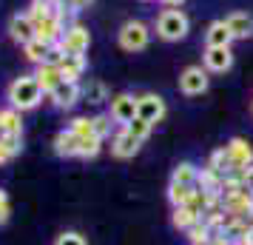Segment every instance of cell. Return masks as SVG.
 <instances>
[{
  "instance_id": "14",
  "label": "cell",
  "mask_w": 253,
  "mask_h": 245,
  "mask_svg": "<svg viewBox=\"0 0 253 245\" xmlns=\"http://www.w3.org/2000/svg\"><path fill=\"white\" fill-rule=\"evenodd\" d=\"M225 23H228L233 40H251V37H253V14H248V12H230L228 17H225Z\"/></svg>"
},
{
  "instance_id": "31",
  "label": "cell",
  "mask_w": 253,
  "mask_h": 245,
  "mask_svg": "<svg viewBox=\"0 0 253 245\" xmlns=\"http://www.w3.org/2000/svg\"><path fill=\"white\" fill-rule=\"evenodd\" d=\"M26 14L35 20V26L40 23V20H46L48 14H51V3H43V0H32V6L26 9Z\"/></svg>"
},
{
  "instance_id": "13",
  "label": "cell",
  "mask_w": 253,
  "mask_h": 245,
  "mask_svg": "<svg viewBox=\"0 0 253 245\" xmlns=\"http://www.w3.org/2000/svg\"><path fill=\"white\" fill-rule=\"evenodd\" d=\"M63 32H66V23H63V20H60L54 12L48 14L46 20H40V23L35 26V37H40V40H43V43H48V46L60 43Z\"/></svg>"
},
{
  "instance_id": "8",
  "label": "cell",
  "mask_w": 253,
  "mask_h": 245,
  "mask_svg": "<svg viewBox=\"0 0 253 245\" xmlns=\"http://www.w3.org/2000/svg\"><path fill=\"white\" fill-rule=\"evenodd\" d=\"M48 103L54 105V108H60V111H71L74 105L83 100V89H80V83H60L54 92H48Z\"/></svg>"
},
{
  "instance_id": "20",
  "label": "cell",
  "mask_w": 253,
  "mask_h": 245,
  "mask_svg": "<svg viewBox=\"0 0 253 245\" xmlns=\"http://www.w3.org/2000/svg\"><path fill=\"white\" fill-rule=\"evenodd\" d=\"M196 180H199V168L194 163H179L173 168L171 174V183L173 186H188V188H196Z\"/></svg>"
},
{
  "instance_id": "32",
  "label": "cell",
  "mask_w": 253,
  "mask_h": 245,
  "mask_svg": "<svg viewBox=\"0 0 253 245\" xmlns=\"http://www.w3.org/2000/svg\"><path fill=\"white\" fill-rule=\"evenodd\" d=\"M51 245H88V240L80 231H63V234H57V240Z\"/></svg>"
},
{
  "instance_id": "9",
  "label": "cell",
  "mask_w": 253,
  "mask_h": 245,
  "mask_svg": "<svg viewBox=\"0 0 253 245\" xmlns=\"http://www.w3.org/2000/svg\"><path fill=\"white\" fill-rule=\"evenodd\" d=\"M202 66L211 74H225V71H230L233 69V51H230V46H205Z\"/></svg>"
},
{
  "instance_id": "28",
  "label": "cell",
  "mask_w": 253,
  "mask_h": 245,
  "mask_svg": "<svg viewBox=\"0 0 253 245\" xmlns=\"http://www.w3.org/2000/svg\"><path fill=\"white\" fill-rule=\"evenodd\" d=\"M196 188H188V186H168V199H171V205L176 208V205H188V199H191V194H194Z\"/></svg>"
},
{
  "instance_id": "40",
  "label": "cell",
  "mask_w": 253,
  "mask_h": 245,
  "mask_svg": "<svg viewBox=\"0 0 253 245\" xmlns=\"http://www.w3.org/2000/svg\"><path fill=\"white\" fill-rule=\"evenodd\" d=\"M205 245H211V243H205Z\"/></svg>"
},
{
  "instance_id": "3",
  "label": "cell",
  "mask_w": 253,
  "mask_h": 245,
  "mask_svg": "<svg viewBox=\"0 0 253 245\" xmlns=\"http://www.w3.org/2000/svg\"><path fill=\"white\" fill-rule=\"evenodd\" d=\"M117 43L123 51H142V49H148L151 43V29L142 20H126V23L120 26V32H117Z\"/></svg>"
},
{
  "instance_id": "27",
  "label": "cell",
  "mask_w": 253,
  "mask_h": 245,
  "mask_svg": "<svg viewBox=\"0 0 253 245\" xmlns=\"http://www.w3.org/2000/svg\"><path fill=\"white\" fill-rule=\"evenodd\" d=\"M100 151H103V140H100V137H83L80 148H77V157H83V160H94Z\"/></svg>"
},
{
  "instance_id": "36",
  "label": "cell",
  "mask_w": 253,
  "mask_h": 245,
  "mask_svg": "<svg viewBox=\"0 0 253 245\" xmlns=\"http://www.w3.org/2000/svg\"><path fill=\"white\" fill-rule=\"evenodd\" d=\"M157 3H162L165 9H179V6H182L185 0H157Z\"/></svg>"
},
{
  "instance_id": "19",
  "label": "cell",
  "mask_w": 253,
  "mask_h": 245,
  "mask_svg": "<svg viewBox=\"0 0 253 245\" xmlns=\"http://www.w3.org/2000/svg\"><path fill=\"white\" fill-rule=\"evenodd\" d=\"M0 134H23V120L17 108H0Z\"/></svg>"
},
{
  "instance_id": "16",
  "label": "cell",
  "mask_w": 253,
  "mask_h": 245,
  "mask_svg": "<svg viewBox=\"0 0 253 245\" xmlns=\"http://www.w3.org/2000/svg\"><path fill=\"white\" fill-rule=\"evenodd\" d=\"M35 80H37V86L43 89V94H48V92H54L60 83H63V74H60L57 66H51V63H40V66L35 69Z\"/></svg>"
},
{
  "instance_id": "5",
  "label": "cell",
  "mask_w": 253,
  "mask_h": 245,
  "mask_svg": "<svg viewBox=\"0 0 253 245\" xmlns=\"http://www.w3.org/2000/svg\"><path fill=\"white\" fill-rule=\"evenodd\" d=\"M54 46H60L63 54H85L88 46H91V35H88V29L83 23H74L63 32L60 43H54Z\"/></svg>"
},
{
  "instance_id": "2",
  "label": "cell",
  "mask_w": 253,
  "mask_h": 245,
  "mask_svg": "<svg viewBox=\"0 0 253 245\" xmlns=\"http://www.w3.org/2000/svg\"><path fill=\"white\" fill-rule=\"evenodd\" d=\"M154 29H157V37L165 40V43H176V40H185L188 32H191V17L182 12V9H162L154 20Z\"/></svg>"
},
{
  "instance_id": "25",
  "label": "cell",
  "mask_w": 253,
  "mask_h": 245,
  "mask_svg": "<svg viewBox=\"0 0 253 245\" xmlns=\"http://www.w3.org/2000/svg\"><path fill=\"white\" fill-rule=\"evenodd\" d=\"M185 234H188V243H191V245H205V243L213 240V234H216V231H213L205 220H199V222H194Z\"/></svg>"
},
{
  "instance_id": "11",
  "label": "cell",
  "mask_w": 253,
  "mask_h": 245,
  "mask_svg": "<svg viewBox=\"0 0 253 245\" xmlns=\"http://www.w3.org/2000/svg\"><path fill=\"white\" fill-rule=\"evenodd\" d=\"M225 151H228L230 163H233V168H236V171H248V168L253 165V146L248 140H242V137L228 140Z\"/></svg>"
},
{
  "instance_id": "7",
  "label": "cell",
  "mask_w": 253,
  "mask_h": 245,
  "mask_svg": "<svg viewBox=\"0 0 253 245\" xmlns=\"http://www.w3.org/2000/svg\"><path fill=\"white\" fill-rule=\"evenodd\" d=\"M108 114L117 126H128L134 117H137V97L128 92H120L108 100Z\"/></svg>"
},
{
  "instance_id": "18",
  "label": "cell",
  "mask_w": 253,
  "mask_h": 245,
  "mask_svg": "<svg viewBox=\"0 0 253 245\" xmlns=\"http://www.w3.org/2000/svg\"><path fill=\"white\" fill-rule=\"evenodd\" d=\"M77 148H80V137H74L69 129L54 134V154L57 157H77Z\"/></svg>"
},
{
  "instance_id": "21",
  "label": "cell",
  "mask_w": 253,
  "mask_h": 245,
  "mask_svg": "<svg viewBox=\"0 0 253 245\" xmlns=\"http://www.w3.org/2000/svg\"><path fill=\"white\" fill-rule=\"evenodd\" d=\"M80 89H83V100L91 103V105H103V103L111 100V97H108V89H105V83H100V80H88L85 86H80Z\"/></svg>"
},
{
  "instance_id": "17",
  "label": "cell",
  "mask_w": 253,
  "mask_h": 245,
  "mask_svg": "<svg viewBox=\"0 0 253 245\" xmlns=\"http://www.w3.org/2000/svg\"><path fill=\"white\" fill-rule=\"evenodd\" d=\"M230 43H233V35L225 20H213L205 29V46H230Z\"/></svg>"
},
{
  "instance_id": "15",
  "label": "cell",
  "mask_w": 253,
  "mask_h": 245,
  "mask_svg": "<svg viewBox=\"0 0 253 245\" xmlns=\"http://www.w3.org/2000/svg\"><path fill=\"white\" fill-rule=\"evenodd\" d=\"M57 69L66 83H80L83 71H85V54H63Z\"/></svg>"
},
{
  "instance_id": "1",
  "label": "cell",
  "mask_w": 253,
  "mask_h": 245,
  "mask_svg": "<svg viewBox=\"0 0 253 245\" xmlns=\"http://www.w3.org/2000/svg\"><path fill=\"white\" fill-rule=\"evenodd\" d=\"M43 89L37 86L35 74H20L17 80L9 83V89H6V100H9V105L12 108H17L20 114L23 111H32V108H37V105L43 103Z\"/></svg>"
},
{
  "instance_id": "24",
  "label": "cell",
  "mask_w": 253,
  "mask_h": 245,
  "mask_svg": "<svg viewBox=\"0 0 253 245\" xmlns=\"http://www.w3.org/2000/svg\"><path fill=\"white\" fill-rule=\"evenodd\" d=\"M202 217L196 214L194 208H188V205H176L171 214V222H173V228H179V231H188L194 222H199Z\"/></svg>"
},
{
  "instance_id": "12",
  "label": "cell",
  "mask_w": 253,
  "mask_h": 245,
  "mask_svg": "<svg viewBox=\"0 0 253 245\" xmlns=\"http://www.w3.org/2000/svg\"><path fill=\"white\" fill-rule=\"evenodd\" d=\"M9 37H12L14 43H20L26 46L29 40H35V20L29 17V14H12L9 17Z\"/></svg>"
},
{
  "instance_id": "35",
  "label": "cell",
  "mask_w": 253,
  "mask_h": 245,
  "mask_svg": "<svg viewBox=\"0 0 253 245\" xmlns=\"http://www.w3.org/2000/svg\"><path fill=\"white\" fill-rule=\"evenodd\" d=\"M66 3H69L71 9H77V12H83V9H88V6H91L94 0H66Z\"/></svg>"
},
{
  "instance_id": "10",
  "label": "cell",
  "mask_w": 253,
  "mask_h": 245,
  "mask_svg": "<svg viewBox=\"0 0 253 245\" xmlns=\"http://www.w3.org/2000/svg\"><path fill=\"white\" fill-rule=\"evenodd\" d=\"M139 146H142V143H139L126 126H120V129L114 131V137H111V157H117V160H131V157H137Z\"/></svg>"
},
{
  "instance_id": "29",
  "label": "cell",
  "mask_w": 253,
  "mask_h": 245,
  "mask_svg": "<svg viewBox=\"0 0 253 245\" xmlns=\"http://www.w3.org/2000/svg\"><path fill=\"white\" fill-rule=\"evenodd\" d=\"M126 129L131 131V134H134V137H137L139 143H145V140H148V137H151V131H154V126H151V123H145L142 117H134V120L128 123Z\"/></svg>"
},
{
  "instance_id": "37",
  "label": "cell",
  "mask_w": 253,
  "mask_h": 245,
  "mask_svg": "<svg viewBox=\"0 0 253 245\" xmlns=\"http://www.w3.org/2000/svg\"><path fill=\"white\" fill-rule=\"evenodd\" d=\"M245 183H248V188L253 191V165L248 168V171H245Z\"/></svg>"
},
{
  "instance_id": "39",
  "label": "cell",
  "mask_w": 253,
  "mask_h": 245,
  "mask_svg": "<svg viewBox=\"0 0 253 245\" xmlns=\"http://www.w3.org/2000/svg\"><path fill=\"white\" fill-rule=\"evenodd\" d=\"M251 111H253V100H251Z\"/></svg>"
},
{
  "instance_id": "4",
  "label": "cell",
  "mask_w": 253,
  "mask_h": 245,
  "mask_svg": "<svg viewBox=\"0 0 253 245\" xmlns=\"http://www.w3.org/2000/svg\"><path fill=\"white\" fill-rule=\"evenodd\" d=\"M208 74L211 71L205 66H188V69H182V74H179V92L185 97H202L208 92V86H211Z\"/></svg>"
},
{
  "instance_id": "6",
  "label": "cell",
  "mask_w": 253,
  "mask_h": 245,
  "mask_svg": "<svg viewBox=\"0 0 253 245\" xmlns=\"http://www.w3.org/2000/svg\"><path fill=\"white\" fill-rule=\"evenodd\" d=\"M165 114H168V105H165V100L160 94L148 92V94H139L137 97V117H142L145 123L157 126V123L165 120Z\"/></svg>"
},
{
  "instance_id": "30",
  "label": "cell",
  "mask_w": 253,
  "mask_h": 245,
  "mask_svg": "<svg viewBox=\"0 0 253 245\" xmlns=\"http://www.w3.org/2000/svg\"><path fill=\"white\" fill-rule=\"evenodd\" d=\"M91 120H94V134H97L100 140L111 137V129H114V120H111V114H97V117H91Z\"/></svg>"
},
{
  "instance_id": "34",
  "label": "cell",
  "mask_w": 253,
  "mask_h": 245,
  "mask_svg": "<svg viewBox=\"0 0 253 245\" xmlns=\"http://www.w3.org/2000/svg\"><path fill=\"white\" fill-rule=\"evenodd\" d=\"M9 214H12V205H9V202H0V225L9 222Z\"/></svg>"
},
{
  "instance_id": "33",
  "label": "cell",
  "mask_w": 253,
  "mask_h": 245,
  "mask_svg": "<svg viewBox=\"0 0 253 245\" xmlns=\"http://www.w3.org/2000/svg\"><path fill=\"white\" fill-rule=\"evenodd\" d=\"M12 157H14V151L6 146V143H3V137H0V165H6Z\"/></svg>"
},
{
  "instance_id": "38",
  "label": "cell",
  "mask_w": 253,
  "mask_h": 245,
  "mask_svg": "<svg viewBox=\"0 0 253 245\" xmlns=\"http://www.w3.org/2000/svg\"><path fill=\"white\" fill-rule=\"evenodd\" d=\"M43 3H51V6H54V3H57V0H43Z\"/></svg>"
},
{
  "instance_id": "23",
  "label": "cell",
  "mask_w": 253,
  "mask_h": 245,
  "mask_svg": "<svg viewBox=\"0 0 253 245\" xmlns=\"http://www.w3.org/2000/svg\"><path fill=\"white\" fill-rule=\"evenodd\" d=\"M48 51H51V46H48V43H43L40 37H35V40H29V43L23 46L26 60H29V63H35V66H40V63H46Z\"/></svg>"
},
{
  "instance_id": "26",
  "label": "cell",
  "mask_w": 253,
  "mask_h": 245,
  "mask_svg": "<svg viewBox=\"0 0 253 245\" xmlns=\"http://www.w3.org/2000/svg\"><path fill=\"white\" fill-rule=\"evenodd\" d=\"M69 131L71 134H74V137H97V134H94V120L91 117H74V120H71L69 123Z\"/></svg>"
},
{
  "instance_id": "22",
  "label": "cell",
  "mask_w": 253,
  "mask_h": 245,
  "mask_svg": "<svg viewBox=\"0 0 253 245\" xmlns=\"http://www.w3.org/2000/svg\"><path fill=\"white\" fill-rule=\"evenodd\" d=\"M205 168H211V171H216L219 177H230V174H236V168H233V163H230V157L225 148H216V151L208 157V165Z\"/></svg>"
}]
</instances>
